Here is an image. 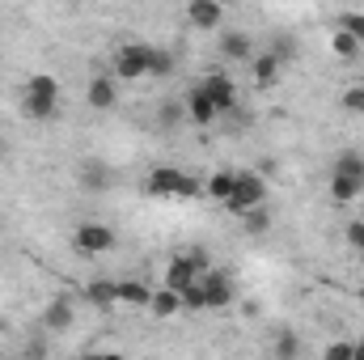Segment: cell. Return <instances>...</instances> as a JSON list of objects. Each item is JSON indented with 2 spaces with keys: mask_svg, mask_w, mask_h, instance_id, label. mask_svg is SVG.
I'll use <instances>...</instances> for the list:
<instances>
[{
  "mask_svg": "<svg viewBox=\"0 0 364 360\" xmlns=\"http://www.w3.org/2000/svg\"><path fill=\"white\" fill-rule=\"evenodd\" d=\"M60 110V81L51 77V73H34L30 81H26V90H21V115L26 119H51Z\"/></svg>",
  "mask_w": 364,
  "mask_h": 360,
  "instance_id": "obj_1",
  "label": "cell"
},
{
  "mask_svg": "<svg viewBox=\"0 0 364 360\" xmlns=\"http://www.w3.org/2000/svg\"><path fill=\"white\" fill-rule=\"evenodd\" d=\"M144 191L153 195V199H195L203 186L199 179H191L186 170H174V166H157L149 182H144Z\"/></svg>",
  "mask_w": 364,
  "mask_h": 360,
  "instance_id": "obj_2",
  "label": "cell"
},
{
  "mask_svg": "<svg viewBox=\"0 0 364 360\" xmlns=\"http://www.w3.org/2000/svg\"><path fill=\"white\" fill-rule=\"evenodd\" d=\"M233 216H246L255 208H267V179L255 174V170H237V182H233V195L225 203Z\"/></svg>",
  "mask_w": 364,
  "mask_h": 360,
  "instance_id": "obj_3",
  "label": "cell"
},
{
  "mask_svg": "<svg viewBox=\"0 0 364 360\" xmlns=\"http://www.w3.org/2000/svg\"><path fill=\"white\" fill-rule=\"evenodd\" d=\"M153 43H123L114 51V81H140L153 68Z\"/></svg>",
  "mask_w": 364,
  "mask_h": 360,
  "instance_id": "obj_4",
  "label": "cell"
},
{
  "mask_svg": "<svg viewBox=\"0 0 364 360\" xmlns=\"http://www.w3.org/2000/svg\"><path fill=\"white\" fill-rule=\"evenodd\" d=\"M73 250L77 255H110L114 250V229L102 221H81L73 233Z\"/></svg>",
  "mask_w": 364,
  "mask_h": 360,
  "instance_id": "obj_5",
  "label": "cell"
},
{
  "mask_svg": "<svg viewBox=\"0 0 364 360\" xmlns=\"http://www.w3.org/2000/svg\"><path fill=\"white\" fill-rule=\"evenodd\" d=\"M199 288H203L208 309H229L233 305V280H229V271L212 268L208 275H199Z\"/></svg>",
  "mask_w": 364,
  "mask_h": 360,
  "instance_id": "obj_6",
  "label": "cell"
},
{
  "mask_svg": "<svg viewBox=\"0 0 364 360\" xmlns=\"http://www.w3.org/2000/svg\"><path fill=\"white\" fill-rule=\"evenodd\" d=\"M199 90L208 93V102L216 106V115H229V110H237V90H233V81H229L225 73H208V77L199 81Z\"/></svg>",
  "mask_w": 364,
  "mask_h": 360,
  "instance_id": "obj_7",
  "label": "cell"
},
{
  "mask_svg": "<svg viewBox=\"0 0 364 360\" xmlns=\"http://www.w3.org/2000/svg\"><path fill=\"white\" fill-rule=\"evenodd\" d=\"M182 110H186V119L195 123V127H212L220 115H216V106L208 102V93L199 90V85H191L186 90V97H182Z\"/></svg>",
  "mask_w": 364,
  "mask_h": 360,
  "instance_id": "obj_8",
  "label": "cell"
},
{
  "mask_svg": "<svg viewBox=\"0 0 364 360\" xmlns=\"http://www.w3.org/2000/svg\"><path fill=\"white\" fill-rule=\"evenodd\" d=\"M186 21L195 30H220L225 26V4H216V0H191L186 4Z\"/></svg>",
  "mask_w": 364,
  "mask_h": 360,
  "instance_id": "obj_9",
  "label": "cell"
},
{
  "mask_svg": "<svg viewBox=\"0 0 364 360\" xmlns=\"http://www.w3.org/2000/svg\"><path fill=\"white\" fill-rule=\"evenodd\" d=\"M73 318H77L73 297H55V301H47V309H43V331H47V335H60V331L73 327Z\"/></svg>",
  "mask_w": 364,
  "mask_h": 360,
  "instance_id": "obj_10",
  "label": "cell"
},
{
  "mask_svg": "<svg viewBox=\"0 0 364 360\" xmlns=\"http://www.w3.org/2000/svg\"><path fill=\"white\" fill-rule=\"evenodd\" d=\"M85 102H90L93 110H114V102H119V81H114V73H97L90 81Z\"/></svg>",
  "mask_w": 364,
  "mask_h": 360,
  "instance_id": "obj_11",
  "label": "cell"
},
{
  "mask_svg": "<svg viewBox=\"0 0 364 360\" xmlns=\"http://www.w3.org/2000/svg\"><path fill=\"white\" fill-rule=\"evenodd\" d=\"M191 284H199V271L191 268V259H186V255H174V259H170V268H166V288L182 297Z\"/></svg>",
  "mask_w": 364,
  "mask_h": 360,
  "instance_id": "obj_12",
  "label": "cell"
},
{
  "mask_svg": "<svg viewBox=\"0 0 364 360\" xmlns=\"http://www.w3.org/2000/svg\"><path fill=\"white\" fill-rule=\"evenodd\" d=\"M220 55H225V60H233V64H250V60H255L250 34H242V30H229V34H220Z\"/></svg>",
  "mask_w": 364,
  "mask_h": 360,
  "instance_id": "obj_13",
  "label": "cell"
},
{
  "mask_svg": "<svg viewBox=\"0 0 364 360\" xmlns=\"http://www.w3.org/2000/svg\"><path fill=\"white\" fill-rule=\"evenodd\" d=\"M85 305H93V309H114L119 305V280H90L85 284Z\"/></svg>",
  "mask_w": 364,
  "mask_h": 360,
  "instance_id": "obj_14",
  "label": "cell"
},
{
  "mask_svg": "<svg viewBox=\"0 0 364 360\" xmlns=\"http://www.w3.org/2000/svg\"><path fill=\"white\" fill-rule=\"evenodd\" d=\"M250 77H255V85H263V90H272L275 81L284 77V64L275 60L272 51H263V55H255V60H250Z\"/></svg>",
  "mask_w": 364,
  "mask_h": 360,
  "instance_id": "obj_15",
  "label": "cell"
},
{
  "mask_svg": "<svg viewBox=\"0 0 364 360\" xmlns=\"http://www.w3.org/2000/svg\"><path fill=\"white\" fill-rule=\"evenodd\" d=\"M153 301V288L140 284V280H119V305H132V309H149Z\"/></svg>",
  "mask_w": 364,
  "mask_h": 360,
  "instance_id": "obj_16",
  "label": "cell"
},
{
  "mask_svg": "<svg viewBox=\"0 0 364 360\" xmlns=\"http://www.w3.org/2000/svg\"><path fill=\"white\" fill-rule=\"evenodd\" d=\"M360 195H364V182H360V179L331 174V199H335V203H356Z\"/></svg>",
  "mask_w": 364,
  "mask_h": 360,
  "instance_id": "obj_17",
  "label": "cell"
},
{
  "mask_svg": "<svg viewBox=\"0 0 364 360\" xmlns=\"http://www.w3.org/2000/svg\"><path fill=\"white\" fill-rule=\"evenodd\" d=\"M233 182H237V170H216L212 179L203 182V191H208L216 203H229V195H233Z\"/></svg>",
  "mask_w": 364,
  "mask_h": 360,
  "instance_id": "obj_18",
  "label": "cell"
},
{
  "mask_svg": "<svg viewBox=\"0 0 364 360\" xmlns=\"http://www.w3.org/2000/svg\"><path fill=\"white\" fill-rule=\"evenodd\" d=\"M149 314H157V318H174V314H182V297L178 292H170V288H157L153 301H149Z\"/></svg>",
  "mask_w": 364,
  "mask_h": 360,
  "instance_id": "obj_19",
  "label": "cell"
},
{
  "mask_svg": "<svg viewBox=\"0 0 364 360\" xmlns=\"http://www.w3.org/2000/svg\"><path fill=\"white\" fill-rule=\"evenodd\" d=\"M331 174H348V179H360V182H364V153H352V149H343V153L335 157Z\"/></svg>",
  "mask_w": 364,
  "mask_h": 360,
  "instance_id": "obj_20",
  "label": "cell"
},
{
  "mask_svg": "<svg viewBox=\"0 0 364 360\" xmlns=\"http://www.w3.org/2000/svg\"><path fill=\"white\" fill-rule=\"evenodd\" d=\"M272 352H275V360H296L301 356V339H296V331H279L275 344H272Z\"/></svg>",
  "mask_w": 364,
  "mask_h": 360,
  "instance_id": "obj_21",
  "label": "cell"
},
{
  "mask_svg": "<svg viewBox=\"0 0 364 360\" xmlns=\"http://www.w3.org/2000/svg\"><path fill=\"white\" fill-rule=\"evenodd\" d=\"M331 51H335L339 60H356V55H360V43H356L352 34H343V30H335V34H331Z\"/></svg>",
  "mask_w": 364,
  "mask_h": 360,
  "instance_id": "obj_22",
  "label": "cell"
},
{
  "mask_svg": "<svg viewBox=\"0 0 364 360\" xmlns=\"http://www.w3.org/2000/svg\"><path fill=\"white\" fill-rule=\"evenodd\" d=\"M242 225H246V233H250V238H263V233L272 229V212H267V208H255V212H246V216H242Z\"/></svg>",
  "mask_w": 364,
  "mask_h": 360,
  "instance_id": "obj_23",
  "label": "cell"
},
{
  "mask_svg": "<svg viewBox=\"0 0 364 360\" xmlns=\"http://www.w3.org/2000/svg\"><path fill=\"white\" fill-rule=\"evenodd\" d=\"M322 356L326 360H356V339H331Z\"/></svg>",
  "mask_w": 364,
  "mask_h": 360,
  "instance_id": "obj_24",
  "label": "cell"
},
{
  "mask_svg": "<svg viewBox=\"0 0 364 360\" xmlns=\"http://www.w3.org/2000/svg\"><path fill=\"white\" fill-rule=\"evenodd\" d=\"M81 186H90V191H106V186H110V174H106L102 166H85V170H81Z\"/></svg>",
  "mask_w": 364,
  "mask_h": 360,
  "instance_id": "obj_25",
  "label": "cell"
},
{
  "mask_svg": "<svg viewBox=\"0 0 364 360\" xmlns=\"http://www.w3.org/2000/svg\"><path fill=\"white\" fill-rule=\"evenodd\" d=\"M339 30L352 34V38L364 47V13H343V17H339Z\"/></svg>",
  "mask_w": 364,
  "mask_h": 360,
  "instance_id": "obj_26",
  "label": "cell"
},
{
  "mask_svg": "<svg viewBox=\"0 0 364 360\" xmlns=\"http://www.w3.org/2000/svg\"><path fill=\"white\" fill-rule=\"evenodd\" d=\"M174 73V55L166 51V47H157L153 51V68H149V77H170Z\"/></svg>",
  "mask_w": 364,
  "mask_h": 360,
  "instance_id": "obj_27",
  "label": "cell"
},
{
  "mask_svg": "<svg viewBox=\"0 0 364 360\" xmlns=\"http://www.w3.org/2000/svg\"><path fill=\"white\" fill-rule=\"evenodd\" d=\"M339 102H343V110H352V115H364V85H348Z\"/></svg>",
  "mask_w": 364,
  "mask_h": 360,
  "instance_id": "obj_28",
  "label": "cell"
},
{
  "mask_svg": "<svg viewBox=\"0 0 364 360\" xmlns=\"http://www.w3.org/2000/svg\"><path fill=\"white\" fill-rule=\"evenodd\" d=\"M182 309H186V314H199V309H208V301H203V288H199V284H191V288L182 292Z\"/></svg>",
  "mask_w": 364,
  "mask_h": 360,
  "instance_id": "obj_29",
  "label": "cell"
},
{
  "mask_svg": "<svg viewBox=\"0 0 364 360\" xmlns=\"http://www.w3.org/2000/svg\"><path fill=\"white\" fill-rule=\"evenodd\" d=\"M343 238H348L352 250H364V221H352V225L343 229Z\"/></svg>",
  "mask_w": 364,
  "mask_h": 360,
  "instance_id": "obj_30",
  "label": "cell"
},
{
  "mask_svg": "<svg viewBox=\"0 0 364 360\" xmlns=\"http://www.w3.org/2000/svg\"><path fill=\"white\" fill-rule=\"evenodd\" d=\"M272 55H275V60H279V64H288V60L296 55V43H292V38H275Z\"/></svg>",
  "mask_w": 364,
  "mask_h": 360,
  "instance_id": "obj_31",
  "label": "cell"
},
{
  "mask_svg": "<svg viewBox=\"0 0 364 360\" xmlns=\"http://www.w3.org/2000/svg\"><path fill=\"white\" fill-rule=\"evenodd\" d=\"M182 115H186V110H182V102H166V106H161V123H166V127H174Z\"/></svg>",
  "mask_w": 364,
  "mask_h": 360,
  "instance_id": "obj_32",
  "label": "cell"
},
{
  "mask_svg": "<svg viewBox=\"0 0 364 360\" xmlns=\"http://www.w3.org/2000/svg\"><path fill=\"white\" fill-rule=\"evenodd\" d=\"M77 360H127L123 352H85V356H77Z\"/></svg>",
  "mask_w": 364,
  "mask_h": 360,
  "instance_id": "obj_33",
  "label": "cell"
},
{
  "mask_svg": "<svg viewBox=\"0 0 364 360\" xmlns=\"http://www.w3.org/2000/svg\"><path fill=\"white\" fill-rule=\"evenodd\" d=\"M360 301H364V288H360Z\"/></svg>",
  "mask_w": 364,
  "mask_h": 360,
  "instance_id": "obj_34",
  "label": "cell"
},
{
  "mask_svg": "<svg viewBox=\"0 0 364 360\" xmlns=\"http://www.w3.org/2000/svg\"><path fill=\"white\" fill-rule=\"evenodd\" d=\"M360 259H364V250H360Z\"/></svg>",
  "mask_w": 364,
  "mask_h": 360,
  "instance_id": "obj_35",
  "label": "cell"
}]
</instances>
